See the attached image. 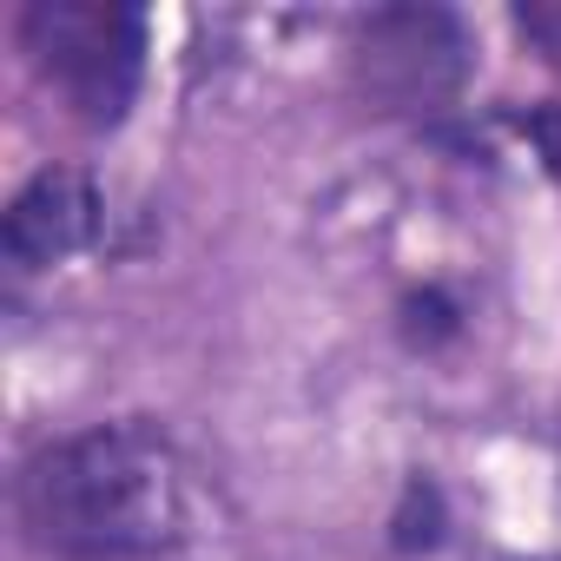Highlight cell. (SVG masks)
Wrapping results in <instances>:
<instances>
[{
	"mask_svg": "<svg viewBox=\"0 0 561 561\" xmlns=\"http://www.w3.org/2000/svg\"><path fill=\"white\" fill-rule=\"evenodd\" d=\"M21 528L60 561H152L192 535V469L146 423H93L21 469Z\"/></svg>",
	"mask_w": 561,
	"mask_h": 561,
	"instance_id": "cell-1",
	"label": "cell"
},
{
	"mask_svg": "<svg viewBox=\"0 0 561 561\" xmlns=\"http://www.w3.org/2000/svg\"><path fill=\"white\" fill-rule=\"evenodd\" d=\"M34 67L87 126H119L146 73V14L119 0H34L21 14Z\"/></svg>",
	"mask_w": 561,
	"mask_h": 561,
	"instance_id": "cell-2",
	"label": "cell"
},
{
	"mask_svg": "<svg viewBox=\"0 0 561 561\" xmlns=\"http://www.w3.org/2000/svg\"><path fill=\"white\" fill-rule=\"evenodd\" d=\"M357 67L370 80V93H383L390 106H436L443 93L462 87L469 67V41L449 14L430 8H397L377 14L357 41Z\"/></svg>",
	"mask_w": 561,
	"mask_h": 561,
	"instance_id": "cell-3",
	"label": "cell"
},
{
	"mask_svg": "<svg viewBox=\"0 0 561 561\" xmlns=\"http://www.w3.org/2000/svg\"><path fill=\"white\" fill-rule=\"evenodd\" d=\"M106 198L87 172H41L14 205H8V225H0V244H8V257L21 271H47L60 257H80L93 244H106Z\"/></svg>",
	"mask_w": 561,
	"mask_h": 561,
	"instance_id": "cell-4",
	"label": "cell"
},
{
	"mask_svg": "<svg viewBox=\"0 0 561 561\" xmlns=\"http://www.w3.org/2000/svg\"><path fill=\"white\" fill-rule=\"evenodd\" d=\"M443 535V495L430 482H410L403 515H397V548H430Z\"/></svg>",
	"mask_w": 561,
	"mask_h": 561,
	"instance_id": "cell-5",
	"label": "cell"
},
{
	"mask_svg": "<svg viewBox=\"0 0 561 561\" xmlns=\"http://www.w3.org/2000/svg\"><path fill=\"white\" fill-rule=\"evenodd\" d=\"M515 133L528 139V152L561 179V106H535L528 119H515Z\"/></svg>",
	"mask_w": 561,
	"mask_h": 561,
	"instance_id": "cell-6",
	"label": "cell"
},
{
	"mask_svg": "<svg viewBox=\"0 0 561 561\" xmlns=\"http://www.w3.org/2000/svg\"><path fill=\"white\" fill-rule=\"evenodd\" d=\"M515 27H522L541 54L561 60V0H528V8H515Z\"/></svg>",
	"mask_w": 561,
	"mask_h": 561,
	"instance_id": "cell-7",
	"label": "cell"
}]
</instances>
